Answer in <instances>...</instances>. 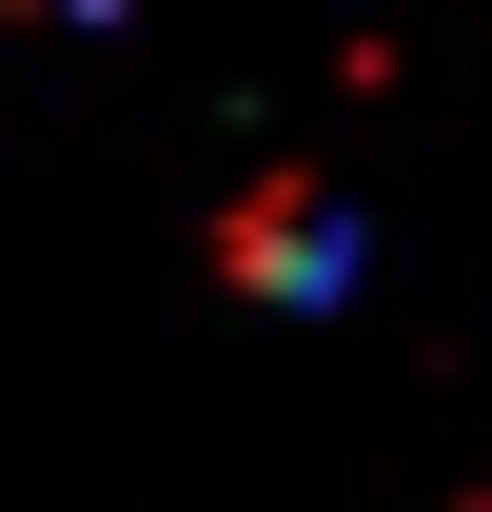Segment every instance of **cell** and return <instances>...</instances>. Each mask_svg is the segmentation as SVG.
I'll return each instance as SVG.
<instances>
[{
    "instance_id": "1",
    "label": "cell",
    "mask_w": 492,
    "mask_h": 512,
    "mask_svg": "<svg viewBox=\"0 0 492 512\" xmlns=\"http://www.w3.org/2000/svg\"><path fill=\"white\" fill-rule=\"evenodd\" d=\"M237 256H256V276H335V217H315V197H256Z\"/></svg>"
}]
</instances>
